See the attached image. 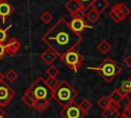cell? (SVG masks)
<instances>
[{"label": "cell", "instance_id": "cell-18", "mask_svg": "<svg viewBox=\"0 0 131 118\" xmlns=\"http://www.w3.org/2000/svg\"><path fill=\"white\" fill-rule=\"evenodd\" d=\"M108 97H110L111 102L118 103V104H121V102L125 99V97H124V95L122 94V92L120 91V89H119V88L114 89V90L108 94Z\"/></svg>", "mask_w": 131, "mask_h": 118}, {"label": "cell", "instance_id": "cell-9", "mask_svg": "<svg viewBox=\"0 0 131 118\" xmlns=\"http://www.w3.org/2000/svg\"><path fill=\"white\" fill-rule=\"evenodd\" d=\"M66 9L71 13L72 17H82L85 18V13L87 10L83 9L77 0H68L64 4Z\"/></svg>", "mask_w": 131, "mask_h": 118}, {"label": "cell", "instance_id": "cell-30", "mask_svg": "<svg viewBox=\"0 0 131 118\" xmlns=\"http://www.w3.org/2000/svg\"><path fill=\"white\" fill-rule=\"evenodd\" d=\"M123 62H124V64H125L128 68H131V53L128 54L127 56H125L124 60H123Z\"/></svg>", "mask_w": 131, "mask_h": 118}, {"label": "cell", "instance_id": "cell-17", "mask_svg": "<svg viewBox=\"0 0 131 118\" xmlns=\"http://www.w3.org/2000/svg\"><path fill=\"white\" fill-rule=\"evenodd\" d=\"M100 114H101L102 118H119V116L121 115L120 111L115 110V109H113L111 107H108L106 109H103Z\"/></svg>", "mask_w": 131, "mask_h": 118}, {"label": "cell", "instance_id": "cell-3", "mask_svg": "<svg viewBox=\"0 0 131 118\" xmlns=\"http://www.w3.org/2000/svg\"><path fill=\"white\" fill-rule=\"evenodd\" d=\"M77 96V90L66 80L59 81L58 84L52 89V99L61 107L75 102Z\"/></svg>", "mask_w": 131, "mask_h": 118}, {"label": "cell", "instance_id": "cell-10", "mask_svg": "<svg viewBox=\"0 0 131 118\" xmlns=\"http://www.w3.org/2000/svg\"><path fill=\"white\" fill-rule=\"evenodd\" d=\"M69 25L71 29L78 34H81V32H83L85 29H92V27L87 25L84 18L82 17H73L72 21L69 23Z\"/></svg>", "mask_w": 131, "mask_h": 118}, {"label": "cell", "instance_id": "cell-2", "mask_svg": "<svg viewBox=\"0 0 131 118\" xmlns=\"http://www.w3.org/2000/svg\"><path fill=\"white\" fill-rule=\"evenodd\" d=\"M21 100L29 108H34L38 112H43L47 109L52 100V89L46 84L43 77H38L26 89Z\"/></svg>", "mask_w": 131, "mask_h": 118}, {"label": "cell", "instance_id": "cell-1", "mask_svg": "<svg viewBox=\"0 0 131 118\" xmlns=\"http://www.w3.org/2000/svg\"><path fill=\"white\" fill-rule=\"evenodd\" d=\"M82 40L83 37L81 34L74 32L64 17H60L42 36V41L47 44L58 57L68 50L76 48Z\"/></svg>", "mask_w": 131, "mask_h": 118}, {"label": "cell", "instance_id": "cell-12", "mask_svg": "<svg viewBox=\"0 0 131 118\" xmlns=\"http://www.w3.org/2000/svg\"><path fill=\"white\" fill-rule=\"evenodd\" d=\"M19 48H20V42L14 37L10 38L8 40V42L5 44L6 53L11 55V56H14L17 53V51L19 50Z\"/></svg>", "mask_w": 131, "mask_h": 118}, {"label": "cell", "instance_id": "cell-15", "mask_svg": "<svg viewBox=\"0 0 131 118\" xmlns=\"http://www.w3.org/2000/svg\"><path fill=\"white\" fill-rule=\"evenodd\" d=\"M99 17H100V13L91 7L85 13V18H87V21H89L91 24H95L99 19Z\"/></svg>", "mask_w": 131, "mask_h": 118}, {"label": "cell", "instance_id": "cell-34", "mask_svg": "<svg viewBox=\"0 0 131 118\" xmlns=\"http://www.w3.org/2000/svg\"><path fill=\"white\" fill-rule=\"evenodd\" d=\"M119 118H129V117H127L126 115H124V114H121L120 116H119Z\"/></svg>", "mask_w": 131, "mask_h": 118}, {"label": "cell", "instance_id": "cell-35", "mask_svg": "<svg viewBox=\"0 0 131 118\" xmlns=\"http://www.w3.org/2000/svg\"><path fill=\"white\" fill-rule=\"evenodd\" d=\"M2 1H4V0H0V2H2Z\"/></svg>", "mask_w": 131, "mask_h": 118}, {"label": "cell", "instance_id": "cell-33", "mask_svg": "<svg viewBox=\"0 0 131 118\" xmlns=\"http://www.w3.org/2000/svg\"><path fill=\"white\" fill-rule=\"evenodd\" d=\"M4 80V75H3V73H1V71H0V82H2Z\"/></svg>", "mask_w": 131, "mask_h": 118}, {"label": "cell", "instance_id": "cell-22", "mask_svg": "<svg viewBox=\"0 0 131 118\" xmlns=\"http://www.w3.org/2000/svg\"><path fill=\"white\" fill-rule=\"evenodd\" d=\"M17 77H18V74H17V72H16L15 70H13V69L8 70V71L6 72V74H5V78H6L9 82H14V81L17 79Z\"/></svg>", "mask_w": 131, "mask_h": 118}, {"label": "cell", "instance_id": "cell-31", "mask_svg": "<svg viewBox=\"0 0 131 118\" xmlns=\"http://www.w3.org/2000/svg\"><path fill=\"white\" fill-rule=\"evenodd\" d=\"M110 107H111V108H113V109H115V110H118V111H120L121 105H120V104H118V103H114V102H111V105H110Z\"/></svg>", "mask_w": 131, "mask_h": 118}, {"label": "cell", "instance_id": "cell-27", "mask_svg": "<svg viewBox=\"0 0 131 118\" xmlns=\"http://www.w3.org/2000/svg\"><path fill=\"white\" fill-rule=\"evenodd\" d=\"M11 28V25L7 28V29H3V28H0V43H4L6 38H7V30Z\"/></svg>", "mask_w": 131, "mask_h": 118}, {"label": "cell", "instance_id": "cell-24", "mask_svg": "<svg viewBox=\"0 0 131 118\" xmlns=\"http://www.w3.org/2000/svg\"><path fill=\"white\" fill-rule=\"evenodd\" d=\"M52 14L48 11V10H45V11H43V13L40 15V18H41V21L44 23V24H49L51 21H52Z\"/></svg>", "mask_w": 131, "mask_h": 118}, {"label": "cell", "instance_id": "cell-4", "mask_svg": "<svg viewBox=\"0 0 131 118\" xmlns=\"http://www.w3.org/2000/svg\"><path fill=\"white\" fill-rule=\"evenodd\" d=\"M89 70L96 71L100 77L107 83H111L121 72V66L117 64L113 58L106 57L97 67H89Z\"/></svg>", "mask_w": 131, "mask_h": 118}, {"label": "cell", "instance_id": "cell-8", "mask_svg": "<svg viewBox=\"0 0 131 118\" xmlns=\"http://www.w3.org/2000/svg\"><path fill=\"white\" fill-rule=\"evenodd\" d=\"M15 91L4 81L0 82V106L6 107L14 97Z\"/></svg>", "mask_w": 131, "mask_h": 118}, {"label": "cell", "instance_id": "cell-14", "mask_svg": "<svg viewBox=\"0 0 131 118\" xmlns=\"http://www.w3.org/2000/svg\"><path fill=\"white\" fill-rule=\"evenodd\" d=\"M90 7L95 9L96 11H98L101 14L108 7V2H107V0H94V2L92 3V5Z\"/></svg>", "mask_w": 131, "mask_h": 118}, {"label": "cell", "instance_id": "cell-11", "mask_svg": "<svg viewBox=\"0 0 131 118\" xmlns=\"http://www.w3.org/2000/svg\"><path fill=\"white\" fill-rule=\"evenodd\" d=\"M13 12H14V8L7 0L0 2V18L3 24L6 22V19L10 15H12Z\"/></svg>", "mask_w": 131, "mask_h": 118}, {"label": "cell", "instance_id": "cell-25", "mask_svg": "<svg viewBox=\"0 0 131 118\" xmlns=\"http://www.w3.org/2000/svg\"><path fill=\"white\" fill-rule=\"evenodd\" d=\"M45 82H46V84H47L51 89H53V88L58 84L59 81H58L56 78H54V77H50V76H48V78L45 79Z\"/></svg>", "mask_w": 131, "mask_h": 118}, {"label": "cell", "instance_id": "cell-32", "mask_svg": "<svg viewBox=\"0 0 131 118\" xmlns=\"http://www.w3.org/2000/svg\"><path fill=\"white\" fill-rule=\"evenodd\" d=\"M0 118H5V112L1 106H0Z\"/></svg>", "mask_w": 131, "mask_h": 118}, {"label": "cell", "instance_id": "cell-13", "mask_svg": "<svg viewBox=\"0 0 131 118\" xmlns=\"http://www.w3.org/2000/svg\"><path fill=\"white\" fill-rule=\"evenodd\" d=\"M40 58H41L46 65H51V64H53V62L57 58V54H56L51 48H47L46 50H44V51L41 53Z\"/></svg>", "mask_w": 131, "mask_h": 118}, {"label": "cell", "instance_id": "cell-19", "mask_svg": "<svg viewBox=\"0 0 131 118\" xmlns=\"http://www.w3.org/2000/svg\"><path fill=\"white\" fill-rule=\"evenodd\" d=\"M119 89L122 92V94L124 95V97H126L129 93H131V76L129 78H127L125 81H123V83Z\"/></svg>", "mask_w": 131, "mask_h": 118}, {"label": "cell", "instance_id": "cell-7", "mask_svg": "<svg viewBox=\"0 0 131 118\" xmlns=\"http://www.w3.org/2000/svg\"><path fill=\"white\" fill-rule=\"evenodd\" d=\"M59 114L62 118H83L86 115L79 107V104L75 102L62 107Z\"/></svg>", "mask_w": 131, "mask_h": 118}, {"label": "cell", "instance_id": "cell-28", "mask_svg": "<svg viewBox=\"0 0 131 118\" xmlns=\"http://www.w3.org/2000/svg\"><path fill=\"white\" fill-rule=\"evenodd\" d=\"M122 114H124V115H126L127 117L131 118V100H130V99H129V103L124 107V111H123Z\"/></svg>", "mask_w": 131, "mask_h": 118}, {"label": "cell", "instance_id": "cell-21", "mask_svg": "<svg viewBox=\"0 0 131 118\" xmlns=\"http://www.w3.org/2000/svg\"><path fill=\"white\" fill-rule=\"evenodd\" d=\"M97 105H98L102 110H103V109H106V108H108L110 105H111V100H110L108 96L102 95V96L97 101Z\"/></svg>", "mask_w": 131, "mask_h": 118}, {"label": "cell", "instance_id": "cell-5", "mask_svg": "<svg viewBox=\"0 0 131 118\" xmlns=\"http://www.w3.org/2000/svg\"><path fill=\"white\" fill-rule=\"evenodd\" d=\"M59 58L73 72H78V70L83 65V61H84L83 55L76 48L68 50L61 56H59Z\"/></svg>", "mask_w": 131, "mask_h": 118}, {"label": "cell", "instance_id": "cell-16", "mask_svg": "<svg viewBox=\"0 0 131 118\" xmlns=\"http://www.w3.org/2000/svg\"><path fill=\"white\" fill-rule=\"evenodd\" d=\"M96 48H97V50H98L101 54H106V53L112 49V44H111L107 40L102 39V40H100V41L98 42V44L96 45Z\"/></svg>", "mask_w": 131, "mask_h": 118}, {"label": "cell", "instance_id": "cell-6", "mask_svg": "<svg viewBox=\"0 0 131 118\" xmlns=\"http://www.w3.org/2000/svg\"><path fill=\"white\" fill-rule=\"evenodd\" d=\"M129 15H130V8L127 7V5L123 2L115 3L112 6L111 10L108 11V17L113 19L115 23L123 22Z\"/></svg>", "mask_w": 131, "mask_h": 118}, {"label": "cell", "instance_id": "cell-20", "mask_svg": "<svg viewBox=\"0 0 131 118\" xmlns=\"http://www.w3.org/2000/svg\"><path fill=\"white\" fill-rule=\"evenodd\" d=\"M79 107L81 108V110L85 113V114H87L89 111H90V109L92 108V103L88 100V99H83L80 103H79Z\"/></svg>", "mask_w": 131, "mask_h": 118}, {"label": "cell", "instance_id": "cell-36", "mask_svg": "<svg viewBox=\"0 0 131 118\" xmlns=\"http://www.w3.org/2000/svg\"><path fill=\"white\" fill-rule=\"evenodd\" d=\"M130 22H131V16H130Z\"/></svg>", "mask_w": 131, "mask_h": 118}, {"label": "cell", "instance_id": "cell-29", "mask_svg": "<svg viewBox=\"0 0 131 118\" xmlns=\"http://www.w3.org/2000/svg\"><path fill=\"white\" fill-rule=\"evenodd\" d=\"M6 54L7 53H6V49H5V44L4 43H0V60L5 57Z\"/></svg>", "mask_w": 131, "mask_h": 118}, {"label": "cell", "instance_id": "cell-23", "mask_svg": "<svg viewBox=\"0 0 131 118\" xmlns=\"http://www.w3.org/2000/svg\"><path fill=\"white\" fill-rule=\"evenodd\" d=\"M46 74H47L48 76H50V77L56 78L57 75L59 74V70H58V68H57L56 66L51 65V66H49V68L46 70Z\"/></svg>", "mask_w": 131, "mask_h": 118}, {"label": "cell", "instance_id": "cell-37", "mask_svg": "<svg viewBox=\"0 0 131 118\" xmlns=\"http://www.w3.org/2000/svg\"><path fill=\"white\" fill-rule=\"evenodd\" d=\"M128 99H129V97H128ZM130 100H131V99H130Z\"/></svg>", "mask_w": 131, "mask_h": 118}, {"label": "cell", "instance_id": "cell-26", "mask_svg": "<svg viewBox=\"0 0 131 118\" xmlns=\"http://www.w3.org/2000/svg\"><path fill=\"white\" fill-rule=\"evenodd\" d=\"M77 1L80 3L82 8L85 10H88L90 8V6L92 5V3L94 2V0H77Z\"/></svg>", "mask_w": 131, "mask_h": 118}]
</instances>
